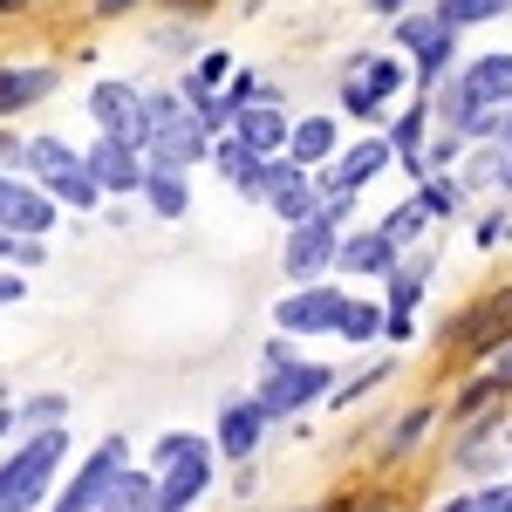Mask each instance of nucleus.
<instances>
[{
  "label": "nucleus",
  "mask_w": 512,
  "mask_h": 512,
  "mask_svg": "<svg viewBox=\"0 0 512 512\" xmlns=\"http://www.w3.org/2000/svg\"><path fill=\"white\" fill-rule=\"evenodd\" d=\"M55 226V198L35 192V185H14L7 171H0V233L14 239H41Z\"/></svg>",
  "instance_id": "obj_9"
},
{
  "label": "nucleus",
  "mask_w": 512,
  "mask_h": 512,
  "mask_svg": "<svg viewBox=\"0 0 512 512\" xmlns=\"http://www.w3.org/2000/svg\"><path fill=\"white\" fill-rule=\"evenodd\" d=\"M164 7H171V14H205L212 0H164Z\"/></svg>",
  "instance_id": "obj_38"
},
{
  "label": "nucleus",
  "mask_w": 512,
  "mask_h": 512,
  "mask_svg": "<svg viewBox=\"0 0 512 512\" xmlns=\"http://www.w3.org/2000/svg\"><path fill=\"white\" fill-rule=\"evenodd\" d=\"M226 69H233L226 55H205V62H198V89H212V82H226Z\"/></svg>",
  "instance_id": "obj_35"
},
{
  "label": "nucleus",
  "mask_w": 512,
  "mask_h": 512,
  "mask_svg": "<svg viewBox=\"0 0 512 512\" xmlns=\"http://www.w3.org/2000/svg\"><path fill=\"white\" fill-rule=\"evenodd\" d=\"M7 424H14V410H0V437H7Z\"/></svg>",
  "instance_id": "obj_45"
},
{
  "label": "nucleus",
  "mask_w": 512,
  "mask_h": 512,
  "mask_svg": "<svg viewBox=\"0 0 512 512\" xmlns=\"http://www.w3.org/2000/svg\"><path fill=\"white\" fill-rule=\"evenodd\" d=\"M55 417H69V396H28L14 410V424H41V431H55Z\"/></svg>",
  "instance_id": "obj_31"
},
{
  "label": "nucleus",
  "mask_w": 512,
  "mask_h": 512,
  "mask_svg": "<svg viewBox=\"0 0 512 512\" xmlns=\"http://www.w3.org/2000/svg\"><path fill=\"white\" fill-rule=\"evenodd\" d=\"M69 164H82L62 137H35L28 151H21V171H41V178H55V171H69Z\"/></svg>",
  "instance_id": "obj_27"
},
{
  "label": "nucleus",
  "mask_w": 512,
  "mask_h": 512,
  "mask_svg": "<svg viewBox=\"0 0 512 512\" xmlns=\"http://www.w3.org/2000/svg\"><path fill=\"white\" fill-rule=\"evenodd\" d=\"M417 301H424V260H410V267H396L390 274V308H383V335L396 342H410V315H417Z\"/></svg>",
  "instance_id": "obj_18"
},
{
  "label": "nucleus",
  "mask_w": 512,
  "mask_h": 512,
  "mask_svg": "<svg viewBox=\"0 0 512 512\" xmlns=\"http://www.w3.org/2000/svg\"><path fill=\"white\" fill-rule=\"evenodd\" d=\"M48 198H55V205H76V212H89V205H103V185H96L82 164H69V171H55V178H48Z\"/></svg>",
  "instance_id": "obj_26"
},
{
  "label": "nucleus",
  "mask_w": 512,
  "mask_h": 512,
  "mask_svg": "<svg viewBox=\"0 0 512 512\" xmlns=\"http://www.w3.org/2000/svg\"><path fill=\"white\" fill-rule=\"evenodd\" d=\"M144 198L158 219H185L192 212V178L185 171H144Z\"/></svg>",
  "instance_id": "obj_22"
},
{
  "label": "nucleus",
  "mask_w": 512,
  "mask_h": 512,
  "mask_svg": "<svg viewBox=\"0 0 512 512\" xmlns=\"http://www.w3.org/2000/svg\"><path fill=\"white\" fill-rule=\"evenodd\" d=\"M14 253H21V239H14V233H0V260H14Z\"/></svg>",
  "instance_id": "obj_41"
},
{
  "label": "nucleus",
  "mask_w": 512,
  "mask_h": 512,
  "mask_svg": "<svg viewBox=\"0 0 512 512\" xmlns=\"http://www.w3.org/2000/svg\"><path fill=\"white\" fill-rule=\"evenodd\" d=\"M287 158L301 164V171L335 164L342 158V130H335V117H294V130H287Z\"/></svg>",
  "instance_id": "obj_15"
},
{
  "label": "nucleus",
  "mask_w": 512,
  "mask_h": 512,
  "mask_svg": "<svg viewBox=\"0 0 512 512\" xmlns=\"http://www.w3.org/2000/svg\"><path fill=\"white\" fill-rule=\"evenodd\" d=\"M212 164H219V178H226V185L239 192V185H246V178H253V171H260L267 158H260V151H246L233 130H219V137H212Z\"/></svg>",
  "instance_id": "obj_24"
},
{
  "label": "nucleus",
  "mask_w": 512,
  "mask_h": 512,
  "mask_svg": "<svg viewBox=\"0 0 512 512\" xmlns=\"http://www.w3.org/2000/svg\"><path fill=\"white\" fill-rule=\"evenodd\" d=\"M82 171H89L103 192H144V158H137V151H123V144H110V137L82 151Z\"/></svg>",
  "instance_id": "obj_14"
},
{
  "label": "nucleus",
  "mask_w": 512,
  "mask_h": 512,
  "mask_svg": "<svg viewBox=\"0 0 512 512\" xmlns=\"http://www.w3.org/2000/svg\"><path fill=\"white\" fill-rule=\"evenodd\" d=\"M451 185H444V178H431V185H424V198H417V205H424V219H444V212H451Z\"/></svg>",
  "instance_id": "obj_34"
},
{
  "label": "nucleus",
  "mask_w": 512,
  "mask_h": 512,
  "mask_svg": "<svg viewBox=\"0 0 512 512\" xmlns=\"http://www.w3.org/2000/svg\"><path fill=\"white\" fill-rule=\"evenodd\" d=\"M62 458H69V431H62V424L28 437V444L0 465V512H35L41 492H48V478L62 472Z\"/></svg>",
  "instance_id": "obj_2"
},
{
  "label": "nucleus",
  "mask_w": 512,
  "mask_h": 512,
  "mask_svg": "<svg viewBox=\"0 0 512 512\" xmlns=\"http://www.w3.org/2000/svg\"><path fill=\"white\" fill-rule=\"evenodd\" d=\"M444 342L451 349H499V342H512V287H499V294H485V301H472L465 315L444 328Z\"/></svg>",
  "instance_id": "obj_7"
},
{
  "label": "nucleus",
  "mask_w": 512,
  "mask_h": 512,
  "mask_svg": "<svg viewBox=\"0 0 512 512\" xmlns=\"http://www.w3.org/2000/svg\"><path fill=\"white\" fill-rule=\"evenodd\" d=\"M14 301H21V280H14V274H0V308H14Z\"/></svg>",
  "instance_id": "obj_37"
},
{
  "label": "nucleus",
  "mask_w": 512,
  "mask_h": 512,
  "mask_svg": "<svg viewBox=\"0 0 512 512\" xmlns=\"http://www.w3.org/2000/svg\"><path fill=\"white\" fill-rule=\"evenodd\" d=\"M506 390H512V342H499V349H492V362H485V376H472V383H465L458 417H478L492 396H506Z\"/></svg>",
  "instance_id": "obj_19"
},
{
  "label": "nucleus",
  "mask_w": 512,
  "mask_h": 512,
  "mask_svg": "<svg viewBox=\"0 0 512 512\" xmlns=\"http://www.w3.org/2000/svg\"><path fill=\"white\" fill-rule=\"evenodd\" d=\"M123 465H130V444H123V437H103V444L76 465V478L62 485V499H55L48 512H103V499H110V485H117Z\"/></svg>",
  "instance_id": "obj_5"
},
{
  "label": "nucleus",
  "mask_w": 512,
  "mask_h": 512,
  "mask_svg": "<svg viewBox=\"0 0 512 512\" xmlns=\"http://www.w3.org/2000/svg\"><path fill=\"white\" fill-rule=\"evenodd\" d=\"M260 437H267V410H260L253 396H233V403L219 410V431H212V444H219V458H233V465H246V458L260 451Z\"/></svg>",
  "instance_id": "obj_10"
},
{
  "label": "nucleus",
  "mask_w": 512,
  "mask_h": 512,
  "mask_svg": "<svg viewBox=\"0 0 512 512\" xmlns=\"http://www.w3.org/2000/svg\"><path fill=\"white\" fill-rule=\"evenodd\" d=\"M369 7H376V14H403V0H369Z\"/></svg>",
  "instance_id": "obj_42"
},
{
  "label": "nucleus",
  "mask_w": 512,
  "mask_h": 512,
  "mask_svg": "<svg viewBox=\"0 0 512 512\" xmlns=\"http://www.w3.org/2000/svg\"><path fill=\"white\" fill-rule=\"evenodd\" d=\"M458 89L472 96L478 110H506V103H512V55L499 48V55H478V62H465V69H458Z\"/></svg>",
  "instance_id": "obj_13"
},
{
  "label": "nucleus",
  "mask_w": 512,
  "mask_h": 512,
  "mask_svg": "<svg viewBox=\"0 0 512 512\" xmlns=\"http://www.w3.org/2000/svg\"><path fill=\"white\" fill-rule=\"evenodd\" d=\"M328 390H335V369L328 362H287V369H267V383L253 390V403L267 410V424H287L308 403H321Z\"/></svg>",
  "instance_id": "obj_3"
},
{
  "label": "nucleus",
  "mask_w": 512,
  "mask_h": 512,
  "mask_svg": "<svg viewBox=\"0 0 512 512\" xmlns=\"http://www.w3.org/2000/svg\"><path fill=\"white\" fill-rule=\"evenodd\" d=\"M287 130H294V123L280 117V103H246L233 117V137L246 151H260V158H280V151H287Z\"/></svg>",
  "instance_id": "obj_16"
},
{
  "label": "nucleus",
  "mask_w": 512,
  "mask_h": 512,
  "mask_svg": "<svg viewBox=\"0 0 512 512\" xmlns=\"http://www.w3.org/2000/svg\"><path fill=\"white\" fill-rule=\"evenodd\" d=\"M431 424H437V410H431V403H417V410H403V417H396L390 431H383V451H390V458H396V451H410V444H417V437L431 431Z\"/></svg>",
  "instance_id": "obj_29"
},
{
  "label": "nucleus",
  "mask_w": 512,
  "mask_h": 512,
  "mask_svg": "<svg viewBox=\"0 0 512 512\" xmlns=\"http://www.w3.org/2000/svg\"><path fill=\"white\" fill-rule=\"evenodd\" d=\"M424 123H431V103H410V110L390 123V151L417 158V151H424Z\"/></svg>",
  "instance_id": "obj_30"
},
{
  "label": "nucleus",
  "mask_w": 512,
  "mask_h": 512,
  "mask_svg": "<svg viewBox=\"0 0 512 512\" xmlns=\"http://www.w3.org/2000/svg\"><path fill=\"white\" fill-rule=\"evenodd\" d=\"M287 362H294V349H287V335H274L267 342V369H287Z\"/></svg>",
  "instance_id": "obj_36"
},
{
  "label": "nucleus",
  "mask_w": 512,
  "mask_h": 512,
  "mask_svg": "<svg viewBox=\"0 0 512 512\" xmlns=\"http://www.w3.org/2000/svg\"><path fill=\"white\" fill-rule=\"evenodd\" d=\"M417 226H424V205H410V212H390V219H383V233H390L396 246H410V239H417Z\"/></svg>",
  "instance_id": "obj_32"
},
{
  "label": "nucleus",
  "mask_w": 512,
  "mask_h": 512,
  "mask_svg": "<svg viewBox=\"0 0 512 512\" xmlns=\"http://www.w3.org/2000/svg\"><path fill=\"white\" fill-rule=\"evenodd\" d=\"M355 512H390V506H383V499H369V506H355Z\"/></svg>",
  "instance_id": "obj_44"
},
{
  "label": "nucleus",
  "mask_w": 512,
  "mask_h": 512,
  "mask_svg": "<svg viewBox=\"0 0 512 512\" xmlns=\"http://www.w3.org/2000/svg\"><path fill=\"white\" fill-rule=\"evenodd\" d=\"M383 308H376V301H342V315H335V335H342V342H349V349H362V342H376V335H383Z\"/></svg>",
  "instance_id": "obj_25"
},
{
  "label": "nucleus",
  "mask_w": 512,
  "mask_h": 512,
  "mask_svg": "<svg viewBox=\"0 0 512 512\" xmlns=\"http://www.w3.org/2000/svg\"><path fill=\"white\" fill-rule=\"evenodd\" d=\"M151 458H158V512H192L212 485V444L192 431H164Z\"/></svg>",
  "instance_id": "obj_1"
},
{
  "label": "nucleus",
  "mask_w": 512,
  "mask_h": 512,
  "mask_svg": "<svg viewBox=\"0 0 512 512\" xmlns=\"http://www.w3.org/2000/svg\"><path fill=\"white\" fill-rule=\"evenodd\" d=\"M396 82H403V69H396V62H383V55H362V62H355V76L342 82L349 117H376V110H383V96H396Z\"/></svg>",
  "instance_id": "obj_12"
},
{
  "label": "nucleus",
  "mask_w": 512,
  "mask_h": 512,
  "mask_svg": "<svg viewBox=\"0 0 512 512\" xmlns=\"http://www.w3.org/2000/svg\"><path fill=\"white\" fill-rule=\"evenodd\" d=\"M246 7H267V0H246Z\"/></svg>",
  "instance_id": "obj_46"
},
{
  "label": "nucleus",
  "mask_w": 512,
  "mask_h": 512,
  "mask_svg": "<svg viewBox=\"0 0 512 512\" xmlns=\"http://www.w3.org/2000/svg\"><path fill=\"white\" fill-rule=\"evenodd\" d=\"M396 41L410 48V62H417V76L437 82L451 62H458V28L437 14V7H417V14H396Z\"/></svg>",
  "instance_id": "obj_6"
},
{
  "label": "nucleus",
  "mask_w": 512,
  "mask_h": 512,
  "mask_svg": "<svg viewBox=\"0 0 512 512\" xmlns=\"http://www.w3.org/2000/svg\"><path fill=\"white\" fill-rule=\"evenodd\" d=\"M335 315H342V294H335L328 280H315V287H294V294L274 308L280 335H335Z\"/></svg>",
  "instance_id": "obj_8"
},
{
  "label": "nucleus",
  "mask_w": 512,
  "mask_h": 512,
  "mask_svg": "<svg viewBox=\"0 0 512 512\" xmlns=\"http://www.w3.org/2000/svg\"><path fill=\"white\" fill-rule=\"evenodd\" d=\"M431 7H437V0H431Z\"/></svg>",
  "instance_id": "obj_47"
},
{
  "label": "nucleus",
  "mask_w": 512,
  "mask_h": 512,
  "mask_svg": "<svg viewBox=\"0 0 512 512\" xmlns=\"http://www.w3.org/2000/svg\"><path fill=\"white\" fill-rule=\"evenodd\" d=\"M499 192L512 198V151H506V158H499Z\"/></svg>",
  "instance_id": "obj_40"
},
{
  "label": "nucleus",
  "mask_w": 512,
  "mask_h": 512,
  "mask_svg": "<svg viewBox=\"0 0 512 512\" xmlns=\"http://www.w3.org/2000/svg\"><path fill=\"white\" fill-rule=\"evenodd\" d=\"M89 7H103V14H130L137 0H89Z\"/></svg>",
  "instance_id": "obj_39"
},
{
  "label": "nucleus",
  "mask_w": 512,
  "mask_h": 512,
  "mask_svg": "<svg viewBox=\"0 0 512 512\" xmlns=\"http://www.w3.org/2000/svg\"><path fill=\"white\" fill-rule=\"evenodd\" d=\"M267 212H274L280 226H301V219H315V212H321V192H315V178H308V171L294 164V171L280 178L274 192H267Z\"/></svg>",
  "instance_id": "obj_17"
},
{
  "label": "nucleus",
  "mask_w": 512,
  "mask_h": 512,
  "mask_svg": "<svg viewBox=\"0 0 512 512\" xmlns=\"http://www.w3.org/2000/svg\"><path fill=\"white\" fill-rule=\"evenodd\" d=\"M103 512H158V472H130L123 465L110 499H103Z\"/></svg>",
  "instance_id": "obj_23"
},
{
  "label": "nucleus",
  "mask_w": 512,
  "mask_h": 512,
  "mask_svg": "<svg viewBox=\"0 0 512 512\" xmlns=\"http://www.w3.org/2000/svg\"><path fill=\"white\" fill-rule=\"evenodd\" d=\"M48 89H55V69H41V62H28V69H0V117L41 103Z\"/></svg>",
  "instance_id": "obj_20"
},
{
  "label": "nucleus",
  "mask_w": 512,
  "mask_h": 512,
  "mask_svg": "<svg viewBox=\"0 0 512 512\" xmlns=\"http://www.w3.org/2000/svg\"><path fill=\"white\" fill-rule=\"evenodd\" d=\"M437 512H472V499H444V506H437Z\"/></svg>",
  "instance_id": "obj_43"
},
{
  "label": "nucleus",
  "mask_w": 512,
  "mask_h": 512,
  "mask_svg": "<svg viewBox=\"0 0 512 512\" xmlns=\"http://www.w3.org/2000/svg\"><path fill=\"white\" fill-rule=\"evenodd\" d=\"M396 260H403V246H396L383 226H376V233H342V253H335V267H342V274H362V280H390Z\"/></svg>",
  "instance_id": "obj_11"
},
{
  "label": "nucleus",
  "mask_w": 512,
  "mask_h": 512,
  "mask_svg": "<svg viewBox=\"0 0 512 512\" xmlns=\"http://www.w3.org/2000/svg\"><path fill=\"white\" fill-rule=\"evenodd\" d=\"M335 253H342V226H335L328 212H315V219L287 226V246H280V267H287V280H294V287H315V280H328V267H335Z\"/></svg>",
  "instance_id": "obj_4"
},
{
  "label": "nucleus",
  "mask_w": 512,
  "mask_h": 512,
  "mask_svg": "<svg viewBox=\"0 0 512 512\" xmlns=\"http://www.w3.org/2000/svg\"><path fill=\"white\" fill-rule=\"evenodd\" d=\"M478 144H499V151H512V103L506 110H485V137Z\"/></svg>",
  "instance_id": "obj_33"
},
{
  "label": "nucleus",
  "mask_w": 512,
  "mask_h": 512,
  "mask_svg": "<svg viewBox=\"0 0 512 512\" xmlns=\"http://www.w3.org/2000/svg\"><path fill=\"white\" fill-rule=\"evenodd\" d=\"M396 151H390V137H369V144H349L342 158H335V178H342V192H362L383 164H390Z\"/></svg>",
  "instance_id": "obj_21"
},
{
  "label": "nucleus",
  "mask_w": 512,
  "mask_h": 512,
  "mask_svg": "<svg viewBox=\"0 0 512 512\" xmlns=\"http://www.w3.org/2000/svg\"><path fill=\"white\" fill-rule=\"evenodd\" d=\"M512 0H437V14L451 21V28H485V21H499Z\"/></svg>",
  "instance_id": "obj_28"
}]
</instances>
